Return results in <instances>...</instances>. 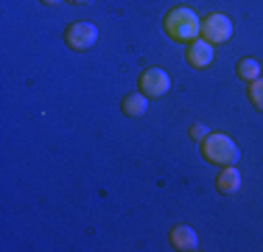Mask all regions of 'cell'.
Wrapping results in <instances>:
<instances>
[{
  "label": "cell",
  "instance_id": "obj_1",
  "mask_svg": "<svg viewBox=\"0 0 263 252\" xmlns=\"http://www.w3.org/2000/svg\"><path fill=\"white\" fill-rule=\"evenodd\" d=\"M162 28L174 42H193L202 37V20L196 17V11L187 6H174L162 20Z\"/></svg>",
  "mask_w": 263,
  "mask_h": 252
},
{
  "label": "cell",
  "instance_id": "obj_7",
  "mask_svg": "<svg viewBox=\"0 0 263 252\" xmlns=\"http://www.w3.org/2000/svg\"><path fill=\"white\" fill-rule=\"evenodd\" d=\"M168 241H171V247L179 249V252L199 249V236H196V230L187 227V224H177V227H174L171 236H168Z\"/></svg>",
  "mask_w": 263,
  "mask_h": 252
},
{
  "label": "cell",
  "instance_id": "obj_13",
  "mask_svg": "<svg viewBox=\"0 0 263 252\" xmlns=\"http://www.w3.org/2000/svg\"><path fill=\"white\" fill-rule=\"evenodd\" d=\"M67 3H73V6H90V3H96V0H67Z\"/></svg>",
  "mask_w": 263,
  "mask_h": 252
},
{
  "label": "cell",
  "instance_id": "obj_3",
  "mask_svg": "<svg viewBox=\"0 0 263 252\" xmlns=\"http://www.w3.org/2000/svg\"><path fill=\"white\" fill-rule=\"evenodd\" d=\"M65 42H67V48H73V50H90L98 42V25L87 23V20L70 23L65 31Z\"/></svg>",
  "mask_w": 263,
  "mask_h": 252
},
{
  "label": "cell",
  "instance_id": "obj_4",
  "mask_svg": "<svg viewBox=\"0 0 263 252\" xmlns=\"http://www.w3.org/2000/svg\"><path fill=\"white\" fill-rule=\"evenodd\" d=\"M233 37V20L227 14H208L202 20V40H208L210 45H224Z\"/></svg>",
  "mask_w": 263,
  "mask_h": 252
},
{
  "label": "cell",
  "instance_id": "obj_9",
  "mask_svg": "<svg viewBox=\"0 0 263 252\" xmlns=\"http://www.w3.org/2000/svg\"><path fill=\"white\" fill-rule=\"evenodd\" d=\"M146 110H148V96L146 93H129V96L123 98V112H126L129 118L146 115Z\"/></svg>",
  "mask_w": 263,
  "mask_h": 252
},
{
  "label": "cell",
  "instance_id": "obj_6",
  "mask_svg": "<svg viewBox=\"0 0 263 252\" xmlns=\"http://www.w3.org/2000/svg\"><path fill=\"white\" fill-rule=\"evenodd\" d=\"M185 59L191 62V67H196V70H204V67L213 62V45L208 40H193L187 42V50H185Z\"/></svg>",
  "mask_w": 263,
  "mask_h": 252
},
{
  "label": "cell",
  "instance_id": "obj_2",
  "mask_svg": "<svg viewBox=\"0 0 263 252\" xmlns=\"http://www.w3.org/2000/svg\"><path fill=\"white\" fill-rule=\"evenodd\" d=\"M202 157L213 166H235L241 160V151H238L235 140L224 132H210L202 140Z\"/></svg>",
  "mask_w": 263,
  "mask_h": 252
},
{
  "label": "cell",
  "instance_id": "obj_14",
  "mask_svg": "<svg viewBox=\"0 0 263 252\" xmlns=\"http://www.w3.org/2000/svg\"><path fill=\"white\" fill-rule=\"evenodd\" d=\"M45 6H56V3H62V0H42Z\"/></svg>",
  "mask_w": 263,
  "mask_h": 252
},
{
  "label": "cell",
  "instance_id": "obj_5",
  "mask_svg": "<svg viewBox=\"0 0 263 252\" xmlns=\"http://www.w3.org/2000/svg\"><path fill=\"white\" fill-rule=\"evenodd\" d=\"M168 90H171V76H168V70L152 65L140 73V93H146L148 98H162Z\"/></svg>",
  "mask_w": 263,
  "mask_h": 252
},
{
  "label": "cell",
  "instance_id": "obj_8",
  "mask_svg": "<svg viewBox=\"0 0 263 252\" xmlns=\"http://www.w3.org/2000/svg\"><path fill=\"white\" fill-rule=\"evenodd\" d=\"M241 179H243V176H241V171H238L235 166H224L221 174L216 176L218 193H227V196H230V193H238V191H241Z\"/></svg>",
  "mask_w": 263,
  "mask_h": 252
},
{
  "label": "cell",
  "instance_id": "obj_10",
  "mask_svg": "<svg viewBox=\"0 0 263 252\" xmlns=\"http://www.w3.org/2000/svg\"><path fill=\"white\" fill-rule=\"evenodd\" d=\"M235 73H238V79H243V81H255L263 76V67H260L258 59H241L235 65Z\"/></svg>",
  "mask_w": 263,
  "mask_h": 252
},
{
  "label": "cell",
  "instance_id": "obj_11",
  "mask_svg": "<svg viewBox=\"0 0 263 252\" xmlns=\"http://www.w3.org/2000/svg\"><path fill=\"white\" fill-rule=\"evenodd\" d=\"M249 101H252L258 110H263V76L255 81H249Z\"/></svg>",
  "mask_w": 263,
  "mask_h": 252
},
{
  "label": "cell",
  "instance_id": "obj_12",
  "mask_svg": "<svg viewBox=\"0 0 263 252\" xmlns=\"http://www.w3.org/2000/svg\"><path fill=\"white\" fill-rule=\"evenodd\" d=\"M208 135H210V132H208V126H204V123H193V126H191V137H193L196 143H202Z\"/></svg>",
  "mask_w": 263,
  "mask_h": 252
}]
</instances>
